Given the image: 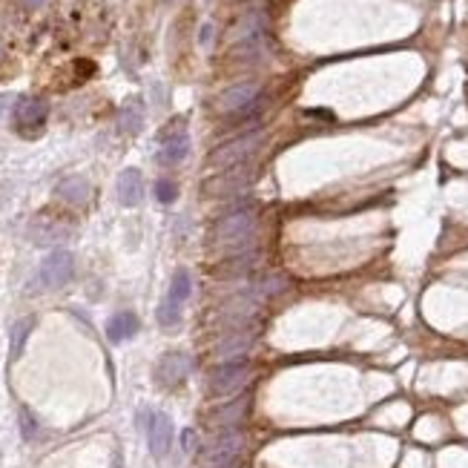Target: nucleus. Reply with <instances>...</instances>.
<instances>
[{"label":"nucleus","instance_id":"15","mask_svg":"<svg viewBox=\"0 0 468 468\" xmlns=\"http://www.w3.org/2000/svg\"><path fill=\"white\" fill-rule=\"evenodd\" d=\"M250 345H253V336L241 330V333H233V336L222 339V342L216 345V356L222 362H236V359H241L250 351Z\"/></svg>","mask_w":468,"mask_h":468},{"label":"nucleus","instance_id":"10","mask_svg":"<svg viewBox=\"0 0 468 468\" xmlns=\"http://www.w3.org/2000/svg\"><path fill=\"white\" fill-rule=\"evenodd\" d=\"M187 373H190V356L187 354H164L155 365V379L164 388H173V385H179V382H184Z\"/></svg>","mask_w":468,"mask_h":468},{"label":"nucleus","instance_id":"12","mask_svg":"<svg viewBox=\"0 0 468 468\" xmlns=\"http://www.w3.org/2000/svg\"><path fill=\"white\" fill-rule=\"evenodd\" d=\"M256 305H259L256 296H250V293L239 296L236 302H230L219 311V322L227 325V328H244V322H250L253 313H256Z\"/></svg>","mask_w":468,"mask_h":468},{"label":"nucleus","instance_id":"28","mask_svg":"<svg viewBox=\"0 0 468 468\" xmlns=\"http://www.w3.org/2000/svg\"><path fill=\"white\" fill-rule=\"evenodd\" d=\"M29 4H40V0H29Z\"/></svg>","mask_w":468,"mask_h":468},{"label":"nucleus","instance_id":"19","mask_svg":"<svg viewBox=\"0 0 468 468\" xmlns=\"http://www.w3.org/2000/svg\"><path fill=\"white\" fill-rule=\"evenodd\" d=\"M244 408H247V400H233L230 405H222L216 411V422L222 425V428H236V422L244 416Z\"/></svg>","mask_w":468,"mask_h":468},{"label":"nucleus","instance_id":"8","mask_svg":"<svg viewBox=\"0 0 468 468\" xmlns=\"http://www.w3.org/2000/svg\"><path fill=\"white\" fill-rule=\"evenodd\" d=\"M75 276V256L69 250H55L40 265V284L44 287H64Z\"/></svg>","mask_w":468,"mask_h":468},{"label":"nucleus","instance_id":"2","mask_svg":"<svg viewBox=\"0 0 468 468\" xmlns=\"http://www.w3.org/2000/svg\"><path fill=\"white\" fill-rule=\"evenodd\" d=\"M230 40L236 44L239 58L259 61L265 55V12L250 9L244 18H239V23L230 32Z\"/></svg>","mask_w":468,"mask_h":468},{"label":"nucleus","instance_id":"7","mask_svg":"<svg viewBox=\"0 0 468 468\" xmlns=\"http://www.w3.org/2000/svg\"><path fill=\"white\" fill-rule=\"evenodd\" d=\"M47 115H49L47 101H40V98H20L15 104V109H12L15 130L23 133V136H35V133L44 130Z\"/></svg>","mask_w":468,"mask_h":468},{"label":"nucleus","instance_id":"13","mask_svg":"<svg viewBox=\"0 0 468 468\" xmlns=\"http://www.w3.org/2000/svg\"><path fill=\"white\" fill-rule=\"evenodd\" d=\"M118 198L126 207L141 204V198H144V179H141L138 169H124V173L118 176Z\"/></svg>","mask_w":468,"mask_h":468},{"label":"nucleus","instance_id":"16","mask_svg":"<svg viewBox=\"0 0 468 468\" xmlns=\"http://www.w3.org/2000/svg\"><path fill=\"white\" fill-rule=\"evenodd\" d=\"M136 333H138V316L133 311H121L107 322V336L112 342H124V339H130Z\"/></svg>","mask_w":468,"mask_h":468},{"label":"nucleus","instance_id":"14","mask_svg":"<svg viewBox=\"0 0 468 468\" xmlns=\"http://www.w3.org/2000/svg\"><path fill=\"white\" fill-rule=\"evenodd\" d=\"M187 152H190V138H187L184 130H179V133H173L164 141V147L158 152V161L167 164V167H173V164H181L187 158Z\"/></svg>","mask_w":468,"mask_h":468},{"label":"nucleus","instance_id":"27","mask_svg":"<svg viewBox=\"0 0 468 468\" xmlns=\"http://www.w3.org/2000/svg\"><path fill=\"white\" fill-rule=\"evenodd\" d=\"M219 468H236V465H219Z\"/></svg>","mask_w":468,"mask_h":468},{"label":"nucleus","instance_id":"21","mask_svg":"<svg viewBox=\"0 0 468 468\" xmlns=\"http://www.w3.org/2000/svg\"><path fill=\"white\" fill-rule=\"evenodd\" d=\"M32 328H35V319H20V322L12 328V359L20 356V351H23V345H26V336L32 333Z\"/></svg>","mask_w":468,"mask_h":468},{"label":"nucleus","instance_id":"1","mask_svg":"<svg viewBox=\"0 0 468 468\" xmlns=\"http://www.w3.org/2000/svg\"><path fill=\"white\" fill-rule=\"evenodd\" d=\"M253 233H256V212L247 210H233L212 227V244L224 253H244L253 244Z\"/></svg>","mask_w":468,"mask_h":468},{"label":"nucleus","instance_id":"3","mask_svg":"<svg viewBox=\"0 0 468 468\" xmlns=\"http://www.w3.org/2000/svg\"><path fill=\"white\" fill-rule=\"evenodd\" d=\"M259 144H262V133H259V130H256V133H247V136H239V138L222 144L216 152L210 155V167H216V169L239 167V164H244L253 152L259 150Z\"/></svg>","mask_w":468,"mask_h":468},{"label":"nucleus","instance_id":"26","mask_svg":"<svg viewBox=\"0 0 468 468\" xmlns=\"http://www.w3.org/2000/svg\"><path fill=\"white\" fill-rule=\"evenodd\" d=\"M6 101H9V98H4V95H0V109H4V104H6Z\"/></svg>","mask_w":468,"mask_h":468},{"label":"nucleus","instance_id":"24","mask_svg":"<svg viewBox=\"0 0 468 468\" xmlns=\"http://www.w3.org/2000/svg\"><path fill=\"white\" fill-rule=\"evenodd\" d=\"M35 419H32V414H29V408H20V431H23V440H32L35 437Z\"/></svg>","mask_w":468,"mask_h":468},{"label":"nucleus","instance_id":"22","mask_svg":"<svg viewBox=\"0 0 468 468\" xmlns=\"http://www.w3.org/2000/svg\"><path fill=\"white\" fill-rule=\"evenodd\" d=\"M158 322L164 325V328H173L176 322H179V302H173L167 296V299L161 302V308H158Z\"/></svg>","mask_w":468,"mask_h":468},{"label":"nucleus","instance_id":"9","mask_svg":"<svg viewBox=\"0 0 468 468\" xmlns=\"http://www.w3.org/2000/svg\"><path fill=\"white\" fill-rule=\"evenodd\" d=\"M256 98H259V83L247 80V83H236V87L224 90L219 95L216 107H219V112L233 115V112H244L247 107H253V104H256Z\"/></svg>","mask_w":468,"mask_h":468},{"label":"nucleus","instance_id":"20","mask_svg":"<svg viewBox=\"0 0 468 468\" xmlns=\"http://www.w3.org/2000/svg\"><path fill=\"white\" fill-rule=\"evenodd\" d=\"M190 290H193V279H190V273L184 268H179L176 276H173V284H169V299L181 305L190 296Z\"/></svg>","mask_w":468,"mask_h":468},{"label":"nucleus","instance_id":"4","mask_svg":"<svg viewBox=\"0 0 468 468\" xmlns=\"http://www.w3.org/2000/svg\"><path fill=\"white\" fill-rule=\"evenodd\" d=\"M250 376V365L244 359L236 362H222L219 368L210 371V391L216 397H230L239 388H244V382Z\"/></svg>","mask_w":468,"mask_h":468},{"label":"nucleus","instance_id":"18","mask_svg":"<svg viewBox=\"0 0 468 468\" xmlns=\"http://www.w3.org/2000/svg\"><path fill=\"white\" fill-rule=\"evenodd\" d=\"M118 124H121V130H124V133H138V130H141V126H144V107H141L138 98L126 101V104L121 107Z\"/></svg>","mask_w":468,"mask_h":468},{"label":"nucleus","instance_id":"25","mask_svg":"<svg viewBox=\"0 0 468 468\" xmlns=\"http://www.w3.org/2000/svg\"><path fill=\"white\" fill-rule=\"evenodd\" d=\"M181 443H184V448L190 451V448H193V431H184V440H181Z\"/></svg>","mask_w":468,"mask_h":468},{"label":"nucleus","instance_id":"11","mask_svg":"<svg viewBox=\"0 0 468 468\" xmlns=\"http://www.w3.org/2000/svg\"><path fill=\"white\" fill-rule=\"evenodd\" d=\"M147 440H150V451H152L158 460L167 457L169 445H173V422H169L167 414H150Z\"/></svg>","mask_w":468,"mask_h":468},{"label":"nucleus","instance_id":"6","mask_svg":"<svg viewBox=\"0 0 468 468\" xmlns=\"http://www.w3.org/2000/svg\"><path fill=\"white\" fill-rule=\"evenodd\" d=\"M253 181V169L239 164V167H230V169H222L219 176H212L207 184H204V193L210 198H230L236 193H241L247 184Z\"/></svg>","mask_w":468,"mask_h":468},{"label":"nucleus","instance_id":"17","mask_svg":"<svg viewBox=\"0 0 468 468\" xmlns=\"http://www.w3.org/2000/svg\"><path fill=\"white\" fill-rule=\"evenodd\" d=\"M55 193H58V198H64L69 204H87V198H90V181L80 179V176H69V179H64L55 187Z\"/></svg>","mask_w":468,"mask_h":468},{"label":"nucleus","instance_id":"5","mask_svg":"<svg viewBox=\"0 0 468 468\" xmlns=\"http://www.w3.org/2000/svg\"><path fill=\"white\" fill-rule=\"evenodd\" d=\"M241 445H244L241 431H236V428H224L216 440H212V443L207 445V451H204V457H201V460H204V468L236 465V457H239Z\"/></svg>","mask_w":468,"mask_h":468},{"label":"nucleus","instance_id":"23","mask_svg":"<svg viewBox=\"0 0 468 468\" xmlns=\"http://www.w3.org/2000/svg\"><path fill=\"white\" fill-rule=\"evenodd\" d=\"M176 196H179L176 181H169V179H158V181H155V198H158L161 204L176 201Z\"/></svg>","mask_w":468,"mask_h":468}]
</instances>
